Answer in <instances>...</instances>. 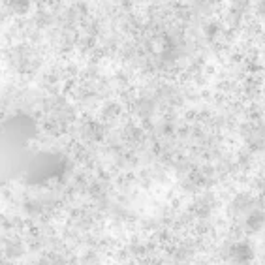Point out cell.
Returning a JSON list of instances; mask_svg holds the SVG:
<instances>
[{
  "label": "cell",
  "instance_id": "7a4b0ae2",
  "mask_svg": "<svg viewBox=\"0 0 265 265\" xmlns=\"http://www.w3.org/2000/svg\"><path fill=\"white\" fill-rule=\"evenodd\" d=\"M258 10H260V13H262V15H265V0H262V2H260Z\"/></svg>",
  "mask_w": 265,
  "mask_h": 265
},
{
  "label": "cell",
  "instance_id": "6da1fadb",
  "mask_svg": "<svg viewBox=\"0 0 265 265\" xmlns=\"http://www.w3.org/2000/svg\"><path fill=\"white\" fill-rule=\"evenodd\" d=\"M265 222V214L264 211H254L250 212V216H248V226L252 228V230H260Z\"/></svg>",
  "mask_w": 265,
  "mask_h": 265
}]
</instances>
